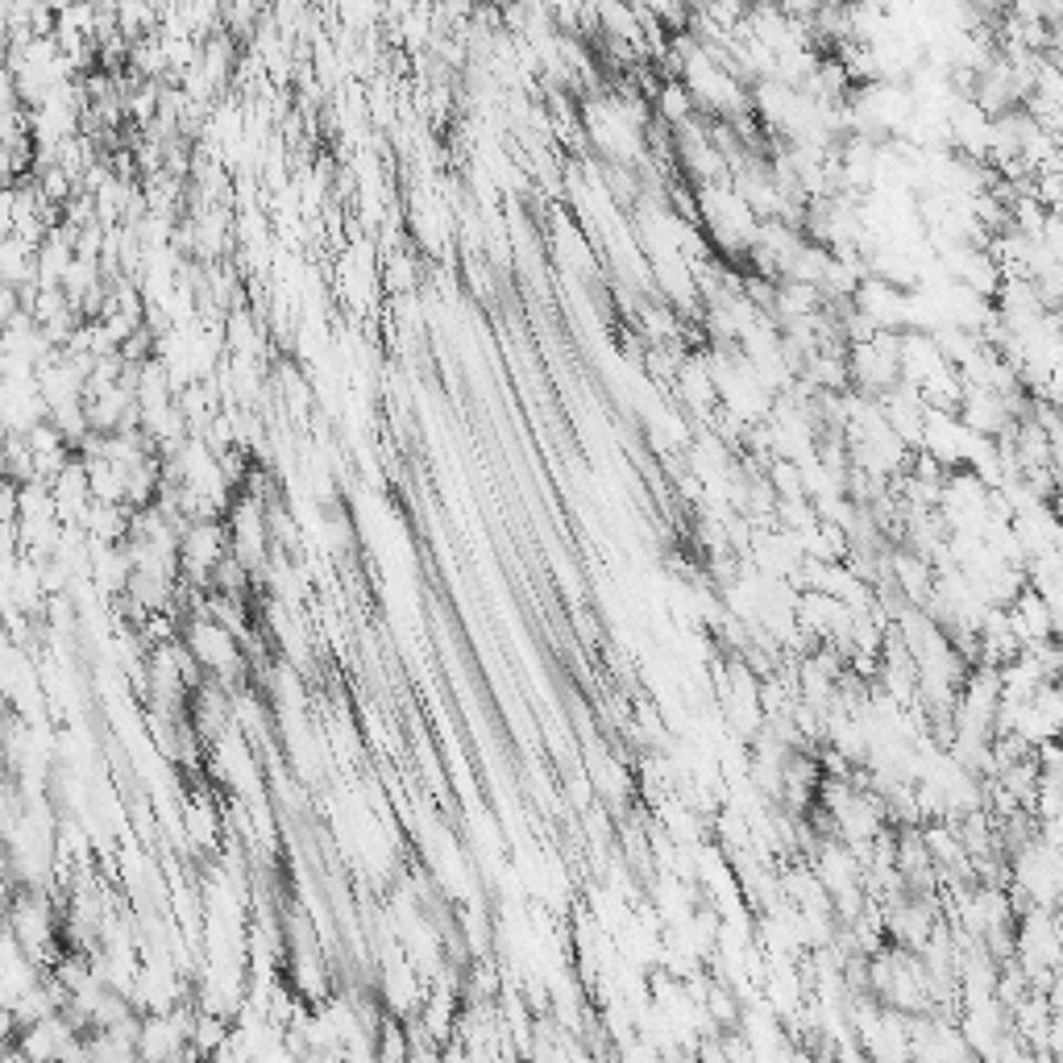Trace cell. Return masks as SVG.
Wrapping results in <instances>:
<instances>
[{
	"mask_svg": "<svg viewBox=\"0 0 1063 1063\" xmlns=\"http://www.w3.org/2000/svg\"><path fill=\"white\" fill-rule=\"evenodd\" d=\"M699 4H706V0H685V9H699Z\"/></svg>",
	"mask_w": 1063,
	"mask_h": 1063,
	"instance_id": "cell-4",
	"label": "cell"
},
{
	"mask_svg": "<svg viewBox=\"0 0 1063 1063\" xmlns=\"http://www.w3.org/2000/svg\"><path fill=\"white\" fill-rule=\"evenodd\" d=\"M183 644L191 649V656L200 661L204 678L221 682L224 690H238L241 673H245V656H241L238 635L229 632L224 623H217L204 611H191V620H183Z\"/></svg>",
	"mask_w": 1063,
	"mask_h": 1063,
	"instance_id": "cell-1",
	"label": "cell"
},
{
	"mask_svg": "<svg viewBox=\"0 0 1063 1063\" xmlns=\"http://www.w3.org/2000/svg\"><path fill=\"white\" fill-rule=\"evenodd\" d=\"M183 831H188L195 852H212V848L221 843V814H217V806H212L204 794L188 798V806H183Z\"/></svg>",
	"mask_w": 1063,
	"mask_h": 1063,
	"instance_id": "cell-2",
	"label": "cell"
},
{
	"mask_svg": "<svg viewBox=\"0 0 1063 1063\" xmlns=\"http://www.w3.org/2000/svg\"><path fill=\"white\" fill-rule=\"evenodd\" d=\"M652 109H656V117H661L669 129H678L682 121L699 117V109H694V96L685 92V83L678 80V76L656 88V104H652Z\"/></svg>",
	"mask_w": 1063,
	"mask_h": 1063,
	"instance_id": "cell-3",
	"label": "cell"
}]
</instances>
